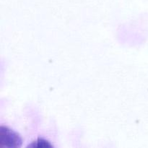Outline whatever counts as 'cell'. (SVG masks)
<instances>
[{"instance_id":"7a4b0ae2","label":"cell","mask_w":148,"mask_h":148,"mask_svg":"<svg viewBox=\"0 0 148 148\" xmlns=\"http://www.w3.org/2000/svg\"><path fill=\"white\" fill-rule=\"evenodd\" d=\"M28 147H53V146L46 140L43 139H38L36 141L32 143Z\"/></svg>"},{"instance_id":"6da1fadb","label":"cell","mask_w":148,"mask_h":148,"mask_svg":"<svg viewBox=\"0 0 148 148\" xmlns=\"http://www.w3.org/2000/svg\"><path fill=\"white\" fill-rule=\"evenodd\" d=\"M22 145V139L17 132L7 127H0V147L16 148Z\"/></svg>"}]
</instances>
